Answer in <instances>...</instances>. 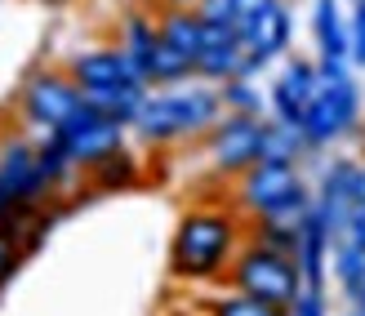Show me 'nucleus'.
Here are the masks:
<instances>
[{
	"label": "nucleus",
	"mask_w": 365,
	"mask_h": 316,
	"mask_svg": "<svg viewBox=\"0 0 365 316\" xmlns=\"http://www.w3.org/2000/svg\"><path fill=\"white\" fill-rule=\"evenodd\" d=\"M236 250V214L232 210H192L178 218L174 245H170V272L178 281H210L227 267Z\"/></svg>",
	"instance_id": "f257e3e1"
},
{
	"label": "nucleus",
	"mask_w": 365,
	"mask_h": 316,
	"mask_svg": "<svg viewBox=\"0 0 365 316\" xmlns=\"http://www.w3.org/2000/svg\"><path fill=\"white\" fill-rule=\"evenodd\" d=\"M236 205L254 218L303 223L312 210V196H307L294 160H254L236 183Z\"/></svg>",
	"instance_id": "f03ea898"
},
{
	"label": "nucleus",
	"mask_w": 365,
	"mask_h": 316,
	"mask_svg": "<svg viewBox=\"0 0 365 316\" xmlns=\"http://www.w3.org/2000/svg\"><path fill=\"white\" fill-rule=\"evenodd\" d=\"M218 111H223V94H214V89H178V94H148L134 125L148 143H174V138L200 134V129H214Z\"/></svg>",
	"instance_id": "7ed1b4c3"
},
{
	"label": "nucleus",
	"mask_w": 365,
	"mask_h": 316,
	"mask_svg": "<svg viewBox=\"0 0 365 316\" xmlns=\"http://www.w3.org/2000/svg\"><path fill=\"white\" fill-rule=\"evenodd\" d=\"M232 285L241 294H254L263 303H277V307H289L303 290V272L294 263V254H281V250H267L254 240L250 250L236 254L232 263Z\"/></svg>",
	"instance_id": "20e7f679"
},
{
	"label": "nucleus",
	"mask_w": 365,
	"mask_h": 316,
	"mask_svg": "<svg viewBox=\"0 0 365 316\" xmlns=\"http://www.w3.org/2000/svg\"><path fill=\"white\" fill-rule=\"evenodd\" d=\"M49 134L63 138L71 165H81V170H94L98 160H107L112 152L125 147V125L112 121V116H103V111H94V107H81L67 125L49 129Z\"/></svg>",
	"instance_id": "39448f33"
},
{
	"label": "nucleus",
	"mask_w": 365,
	"mask_h": 316,
	"mask_svg": "<svg viewBox=\"0 0 365 316\" xmlns=\"http://www.w3.org/2000/svg\"><path fill=\"white\" fill-rule=\"evenodd\" d=\"M356 111H361V94H356L352 76L321 85V94L312 98V107H307V116L299 125L307 147H325V143H334L339 134H348V129L356 125Z\"/></svg>",
	"instance_id": "423d86ee"
},
{
	"label": "nucleus",
	"mask_w": 365,
	"mask_h": 316,
	"mask_svg": "<svg viewBox=\"0 0 365 316\" xmlns=\"http://www.w3.org/2000/svg\"><path fill=\"white\" fill-rule=\"evenodd\" d=\"M210 156L218 174L241 178L263 156V121L250 116V111H227V121L210 129Z\"/></svg>",
	"instance_id": "0eeeda50"
},
{
	"label": "nucleus",
	"mask_w": 365,
	"mask_h": 316,
	"mask_svg": "<svg viewBox=\"0 0 365 316\" xmlns=\"http://www.w3.org/2000/svg\"><path fill=\"white\" fill-rule=\"evenodd\" d=\"M85 107V94L71 76H58V71H41L31 76L23 89V111L31 125H45V129H58L67 125L76 111Z\"/></svg>",
	"instance_id": "6e6552de"
},
{
	"label": "nucleus",
	"mask_w": 365,
	"mask_h": 316,
	"mask_svg": "<svg viewBox=\"0 0 365 316\" xmlns=\"http://www.w3.org/2000/svg\"><path fill=\"white\" fill-rule=\"evenodd\" d=\"M45 192H49V183L41 178L36 147L18 143V138L0 147V196H5L9 205H41Z\"/></svg>",
	"instance_id": "1a4fd4ad"
},
{
	"label": "nucleus",
	"mask_w": 365,
	"mask_h": 316,
	"mask_svg": "<svg viewBox=\"0 0 365 316\" xmlns=\"http://www.w3.org/2000/svg\"><path fill=\"white\" fill-rule=\"evenodd\" d=\"M361 205V165L356 160H334L321 178V192H317V214L325 218L330 236L343 232L348 214Z\"/></svg>",
	"instance_id": "9d476101"
},
{
	"label": "nucleus",
	"mask_w": 365,
	"mask_h": 316,
	"mask_svg": "<svg viewBox=\"0 0 365 316\" xmlns=\"http://www.w3.org/2000/svg\"><path fill=\"white\" fill-rule=\"evenodd\" d=\"M317 94H321V67L307 63V58H289L281 81L272 85V111H277V121H285V125H303Z\"/></svg>",
	"instance_id": "9b49d317"
},
{
	"label": "nucleus",
	"mask_w": 365,
	"mask_h": 316,
	"mask_svg": "<svg viewBox=\"0 0 365 316\" xmlns=\"http://www.w3.org/2000/svg\"><path fill=\"white\" fill-rule=\"evenodd\" d=\"M71 81H76L81 89L89 85H125V81H143L138 67L130 63V53H125L120 45H107V49H85L71 58Z\"/></svg>",
	"instance_id": "f8f14e48"
},
{
	"label": "nucleus",
	"mask_w": 365,
	"mask_h": 316,
	"mask_svg": "<svg viewBox=\"0 0 365 316\" xmlns=\"http://www.w3.org/2000/svg\"><path fill=\"white\" fill-rule=\"evenodd\" d=\"M289 36H294V23H289V9L281 5V0H267V5L241 27L245 49H250V53H259L263 63H272L277 53H285Z\"/></svg>",
	"instance_id": "ddd939ff"
},
{
	"label": "nucleus",
	"mask_w": 365,
	"mask_h": 316,
	"mask_svg": "<svg viewBox=\"0 0 365 316\" xmlns=\"http://www.w3.org/2000/svg\"><path fill=\"white\" fill-rule=\"evenodd\" d=\"M85 94V107L103 111V116H112L120 125H134L143 103H148V81H125V85H89L81 89Z\"/></svg>",
	"instance_id": "4468645a"
},
{
	"label": "nucleus",
	"mask_w": 365,
	"mask_h": 316,
	"mask_svg": "<svg viewBox=\"0 0 365 316\" xmlns=\"http://www.w3.org/2000/svg\"><path fill=\"white\" fill-rule=\"evenodd\" d=\"M156 31H160V41H165V45H174L178 53H187L192 63L200 58V49H205V18H200L196 9L170 5L165 14L156 18Z\"/></svg>",
	"instance_id": "2eb2a0df"
},
{
	"label": "nucleus",
	"mask_w": 365,
	"mask_h": 316,
	"mask_svg": "<svg viewBox=\"0 0 365 316\" xmlns=\"http://www.w3.org/2000/svg\"><path fill=\"white\" fill-rule=\"evenodd\" d=\"M312 31H317V45H321V58H352V27L343 23V9L339 0H317L312 5Z\"/></svg>",
	"instance_id": "dca6fc26"
},
{
	"label": "nucleus",
	"mask_w": 365,
	"mask_h": 316,
	"mask_svg": "<svg viewBox=\"0 0 365 316\" xmlns=\"http://www.w3.org/2000/svg\"><path fill=\"white\" fill-rule=\"evenodd\" d=\"M160 45V31L152 18H143V14H130L125 18V27H120V49L130 53V63L138 67V76L148 81V67H152V53Z\"/></svg>",
	"instance_id": "f3484780"
},
{
	"label": "nucleus",
	"mask_w": 365,
	"mask_h": 316,
	"mask_svg": "<svg viewBox=\"0 0 365 316\" xmlns=\"http://www.w3.org/2000/svg\"><path fill=\"white\" fill-rule=\"evenodd\" d=\"M330 250H334V276H339L343 294L356 299L361 285H365V250L356 245V240H348V236H334Z\"/></svg>",
	"instance_id": "a211bd4d"
},
{
	"label": "nucleus",
	"mask_w": 365,
	"mask_h": 316,
	"mask_svg": "<svg viewBox=\"0 0 365 316\" xmlns=\"http://www.w3.org/2000/svg\"><path fill=\"white\" fill-rule=\"evenodd\" d=\"M303 147H307V138L299 125L272 121V125H263V156L259 160H299Z\"/></svg>",
	"instance_id": "6ab92c4d"
},
{
	"label": "nucleus",
	"mask_w": 365,
	"mask_h": 316,
	"mask_svg": "<svg viewBox=\"0 0 365 316\" xmlns=\"http://www.w3.org/2000/svg\"><path fill=\"white\" fill-rule=\"evenodd\" d=\"M192 71H196V63L187 53H178L174 45L160 41L156 53H152V67H148V85H178V81H187Z\"/></svg>",
	"instance_id": "aec40b11"
},
{
	"label": "nucleus",
	"mask_w": 365,
	"mask_h": 316,
	"mask_svg": "<svg viewBox=\"0 0 365 316\" xmlns=\"http://www.w3.org/2000/svg\"><path fill=\"white\" fill-rule=\"evenodd\" d=\"M210 316H289V307H277V303H263L254 299V294H223V299H214Z\"/></svg>",
	"instance_id": "412c9836"
},
{
	"label": "nucleus",
	"mask_w": 365,
	"mask_h": 316,
	"mask_svg": "<svg viewBox=\"0 0 365 316\" xmlns=\"http://www.w3.org/2000/svg\"><path fill=\"white\" fill-rule=\"evenodd\" d=\"M254 240L267 250H281V254H294L299 250V223H285V218H254Z\"/></svg>",
	"instance_id": "4be33fe9"
},
{
	"label": "nucleus",
	"mask_w": 365,
	"mask_h": 316,
	"mask_svg": "<svg viewBox=\"0 0 365 316\" xmlns=\"http://www.w3.org/2000/svg\"><path fill=\"white\" fill-rule=\"evenodd\" d=\"M36 165H41V178L49 183H58V178H67V170H71V156H67V147H63V138L58 134H49L41 147H36Z\"/></svg>",
	"instance_id": "5701e85b"
},
{
	"label": "nucleus",
	"mask_w": 365,
	"mask_h": 316,
	"mask_svg": "<svg viewBox=\"0 0 365 316\" xmlns=\"http://www.w3.org/2000/svg\"><path fill=\"white\" fill-rule=\"evenodd\" d=\"M134 174H138V165H134V156L125 152V147L94 165V183H98V188H125V183H134Z\"/></svg>",
	"instance_id": "b1692460"
},
{
	"label": "nucleus",
	"mask_w": 365,
	"mask_h": 316,
	"mask_svg": "<svg viewBox=\"0 0 365 316\" xmlns=\"http://www.w3.org/2000/svg\"><path fill=\"white\" fill-rule=\"evenodd\" d=\"M218 94H223V107H227V111H250V116H259V111H263V98L254 94V85H250L245 76L223 81V89H218Z\"/></svg>",
	"instance_id": "393cba45"
},
{
	"label": "nucleus",
	"mask_w": 365,
	"mask_h": 316,
	"mask_svg": "<svg viewBox=\"0 0 365 316\" xmlns=\"http://www.w3.org/2000/svg\"><path fill=\"white\" fill-rule=\"evenodd\" d=\"M192 9L214 27H236V0H196Z\"/></svg>",
	"instance_id": "a878e982"
},
{
	"label": "nucleus",
	"mask_w": 365,
	"mask_h": 316,
	"mask_svg": "<svg viewBox=\"0 0 365 316\" xmlns=\"http://www.w3.org/2000/svg\"><path fill=\"white\" fill-rule=\"evenodd\" d=\"M289 316H325V294L312 290V285H303L299 299L289 303Z\"/></svg>",
	"instance_id": "bb28decb"
},
{
	"label": "nucleus",
	"mask_w": 365,
	"mask_h": 316,
	"mask_svg": "<svg viewBox=\"0 0 365 316\" xmlns=\"http://www.w3.org/2000/svg\"><path fill=\"white\" fill-rule=\"evenodd\" d=\"M352 58L365 67V0H356L352 9Z\"/></svg>",
	"instance_id": "cd10ccee"
},
{
	"label": "nucleus",
	"mask_w": 365,
	"mask_h": 316,
	"mask_svg": "<svg viewBox=\"0 0 365 316\" xmlns=\"http://www.w3.org/2000/svg\"><path fill=\"white\" fill-rule=\"evenodd\" d=\"M339 236H348V240H356V245L365 250V200H361V205L348 214V223H343V232Z\"/></svg>",
	"instance_id": "c85d7f7f"
},
{
	"label": "nucleus",
	"mask_w": 365,
	"mask_h": 316,
	"mask_svg": "<svg viewBox=\"0 0 365 316\" xmlns=\"http://www.w3.org/2000/svg\"><path fill=\"white\" fill-rule=\"evenodd\" d=\"M14 210H18V205H9V200H5V196H0V223H5V218H9Z\"/></svg>",
	"instance_id": "c756f323"
},
{
	"label": "nucleus",
	"mask_w": 365,
	"mask_h": 316,
	"mask_svg": "<svg viewBox=\"0 0 365 316\" xmlns=\"http://www.w3.org/2000/svg\"><path fill=\"white\" fill-rule=\"evenodd\" d=\"M165 5H178V9H192L196 0H165Z\"/></svg>",
	"instance_id": "7c9ffc66"
},
{
	"label": "nucleus",
	"mask_w": 365,
	"mask_h": 316,
	"mask_svg": "<svg viewBox=\"0 0 365 316\" xmlns=\"http://www.w3.org/2000/svg\"><path fill=\"white\" fill-rule=\"evenodd\" d=\"M41 5H49V9H58V5H67V0H41Z\"/></svg>",
	"instance_id": "2f4dec72"
},
{
	"label": "nucleus",
	"mask_w": 365,
	"mask_h": 316,
	"mask_svg": "<svg viewBox=\"0 0 365 316\" xmlns=\"http://www.w3.org/2000/svg\"><path fill=\"white\" fill-rule=\"evenodd\" d=\"M361 200H365V165H361Z\"/></svg>",
	"instance_id": "473e14b6"
}]
</instances>
